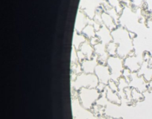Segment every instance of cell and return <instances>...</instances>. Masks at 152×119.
<instances>
[{"label":"cell","mask_w":152,"mask_h":119,"mask_svg":"<svg viewBox=\"0 0 152 119\" xmlns=\"http://www.w3.org/2000/svg\"><path fill=\"white\" fill-rule=\"evenodd\" d=\"M150 7H151V10L152 11V0L150 1Z\"/></svg>","instance_id":"6da1fadb"}]
</instances>
